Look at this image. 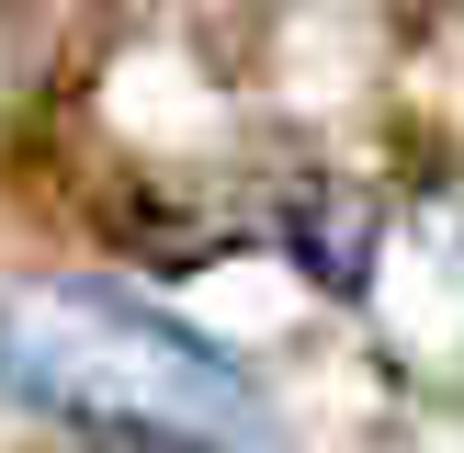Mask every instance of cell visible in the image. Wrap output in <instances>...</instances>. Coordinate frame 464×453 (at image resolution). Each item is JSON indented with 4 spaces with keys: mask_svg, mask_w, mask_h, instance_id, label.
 <instances>
[{
    "mask_svg": "<svg viewBox=\"0 0 464 453\" xmlns=\"http://www.w3.org/2000/svg\"><path fill=\"white\" fill-rule=\"evenodd\" d=\"M284 249H295L329 294H362V272H374V204L340 193V181H306V193L284 204Z\"/></svg>",
    "mask_w": 464,
    "mask_h": 453,
    "instance_id": "obj_2",
    "label": "cell"
},
{
    "mask_svg": "<svg viewBox=\"0 0 464 453\" xmlns=\"http://www.w3.org/2000/svg\"><path fill=\"white\" fill-rule=\"evenodd\" d=\"M0 397L68 419L113 453H216L249 430V374L181 317L113 284H12L0 294Z\"/></svg>",
    "mask_w": 464,
    "mask_h": 453,
    "instance_id": "obj_1",
    "label": "cell"
}]
</instances>
